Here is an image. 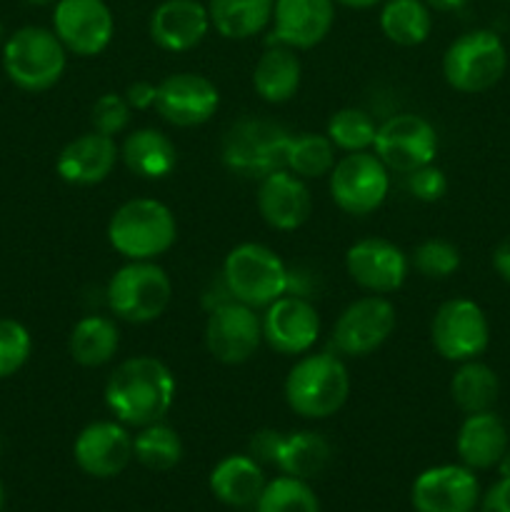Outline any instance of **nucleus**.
<instances>
[{"label": "nucleus", "instance_id": "f257e3e1", "mask_svg": "<svg viewBox=\"0 0 510 512\" xmlns=\"http://www.w3.org/2000/svg\"><path fill=\"white\" fill-rule=\"evenodd\" d=\"M175 378L168 365L150 355L123 360L105 383V405L115 420L133 428L160 423L173 408Z\"/></svg>", "mask_w": 510, "mask_h": 512}, {"label": "nucleus", "instance_id": "f03ea898", "mask_svg": "<svg viewBox=\"0 0 510 512\" xmlns=\"http://www.w3.org/2000/svg\"><path fill=\"white\" fill-rule=\"evenodd\" d=\"M285 403L305 420L338 413L350 395V373L333 353H305L285 378Z\"/></svg>", "mask_w": 510, "mask_h": 512}, {"label": "nucleus", "instance_id": "7ed1b4c3", "mask_svg": "<svg viewBox=\"0 0 510 512\" xmlns=\"http://www.w3.org/2000/svg\"><path fill=\"white\" fill-rule=\"evenodd\" d=\"M178 238L170 208L153 198H133L120 205L108 223V240L125 260H155Z\"/></svg>", "mask_w": 510, "mask_h": 512}, {"label": "nucleus", "instance_id": "20e7f679", "mask_svg": "<svg viewBox=\"0 0 510 512\" xmlns=\"http://www.w3.org/2000/svg\"><path fill=\"white\" fill-rule=\"evenodd\" d=\"M223 285L238 303L268 308L290 290V270L268 245L240 243L225 255Z\"/></svg>", "mask_w": 510, "mask_h": 512}, {"label": "nucleus", "instance_id": "39448f33", "mask_svg": "<svg viewBox=\"0 0 510 512\" xmlns=\"http://www.w3.org/2000/svg\"><path fill=\"white\" fill-rule=\"evenodd\" d=\"M65 53L68 50L53 30L25 25L3 43V70L20 90L43 93L63 78L68 65Z\"/></svg>", "mask_w": 510, "mask_h": 512}, {"label": "nucleus", "instance_id": "423d86ee", "mask_svg": "<svg viewBox=\"0 0 510 512\" xmlns=\"http://www.w3.org/2000/svg\"><path fill=\"white\" fill-rule=\"evenodd\" d=\"M173 298V283L168 273L153 260H128L110 278L105 300L115 318L143 325L158 320Z\"/></svg>", "mask_w": 510, "mask_h": 512}, {"label": "nucleus", "instance_id": "0eeeda50", "mask_svg": "<svg viewBox=\"0 0 510 512\" xmlns=\"http://www.w3.org/2000/svg\"><path fill=\"white\" fill-rule=\"evenodd\" d=\"M508 68V50L493 30H468L448 45L443 75L458 93H485L500 83Z\"/></svg>", "mask_w": 510, "mask_h": 512}, {"label": "nucleus", "instance_id": "6e6552de", "mask_svg": "<svg viewBox=\"0 0 510 512\" xmlns=\"http://www.w3.org/2000/svg\"><path fill=\"white\" fill-rule=\"evenodd\" d=\"M290 138L293 135L283 125L243 118L228 128L220 155H223L225 168L233 170L235 175L260 180L285 168Z\"/></svg>", "mask_w": 510, "mask_h": 512}, {"label": "nucleus", "instance_id": "1a4fd4ad", "mask_svg": "<svg viewBox=\"0 0 510 512\" xmlns=\"http://www.w3.org/2000/svg\"><path fill=\"white\" fill-rule=\"evenodd\" d=\"M330 198L343 213L370 215L385 203L390 190V170L370 150L348 153L328 175Z\"/></svg>", "mask_w": 510, "mask_h": 512}, {"label": "nucleus", "instance_id": "9d476101", "mask_svg": "<svg viewBox=\"0 0 510 512\" xmlns=\"http://www.w3.org/2000/svg\"><path fill=\"white\" fill-rule=\"evenodd\" d=\"M430 340L438 355L450 363H465L485 353L490 343V325L483 308L468 298L445 300L430 323Z\"/></svg>", "mask_w": 510, "mask_h": 512}, {"label": "nucleus", "instance_id": "9b49d317", "mask_svg": "<svg viewBox=\"0 0 510 512\" xmlns=\"http://www.w3.org/2000/svg\"><path fill=\"white\" fill-rule=\"evenodd\" d=\"M260 343H263V323L255 315V308H248L233 298L210 308L205 323V348L218 363H248L258 353Z\"/></svg>", "mask_w": 510, "mask_h": 512}, {"label": "nucleus", "instance_id": "f8f14e48", "mask_svg": "<svg viewBox=\"0 0 510 512\" xmlns=\"http://www.w3.org/2000/svg\"><path fill=\"white\" fill-rule=\"evenodd\" d=\"M373 148L385 168L408 175L433 163L438 155V133L420 115L400 113L378 125Z\"/></svg>", "mask_w": 510, "mask_h": 512}, {"label": "nucleus", "instance_id": "ddd939ff", "mask_svg": "<svg viewBox=\"0 0 510 512\" xmlns=\"http://www.w3.org/2000/svg\"><path fill=\"white\" fill-rule=\"evenodd\" d=\"M398 315L395 305L383 295H365L340 313L333 328L338 353L348 358H365L375 353L393 335Z\"/></svg>", "mask_w": 510, "mask_h": 512}, {"label": "nucleus", "instance_id": "4468645a", "mask_svg": "<svg viewBox=\"0 0 510 512\" xmlns=\"http://www.w3.org/2000/svg\"><path fill=\"white\" fill-rule=\"evenodd\" d=\"M53 33L68 53L93 58L113 40L115 18L105 0H58L53 8Z\"/></svg>", "mask_w": 510, "mask_h": 512}, {"label": "nucleus", "instance_id": "2eb2a0df", "mask_svg": "<svg viewBox=\"0 0 510 512\" xmlns=\"http://www.w3.org/2000/svg\"><path fill=\"white\" fill-rule=\"evenodd\" d=\"M415 512H475L480 483L475 470L460 465H435L415 478L410 490Z\"/></svg>", "mask_w": 510, "mask_h": 512}, {"label": "nucleus", "instance_id": "dca6fc26", "mask_svg": "<svg viewBox=\"0 0 510 512\" xmlns=\"http://www.w3.org/2000/svg\"><path fill=\"white\" fill-rule=\"evenodd\" d=\"M345 270L363 290L388 295L403 288L410 260L403 250L385 238H363L345 253Z\"/></svg>", "mask_w": 510, "mask_h": 512}, {"label": "nucleus", "instance_id": "f3484780", "mask_svg": "<svg viewBox=\"0 0 510 512\" xmlns=\"http://www.w3.org/2000/svg\"><path fill=\"white\" fill-rule=\"evenodd\" d=\"M263 340L280 355H305L320 335V315L303 295L285 293L265 308Z\"/></svg>", "mask_w": 510, "mask_h": 512}, {"label": "nucleus", "instance_id": "a211bd4d", "mask_svg": "<svg viewBox=\"0 0 510 512\" xmlns=\"http://www.w3.org/2000/svg\"><path fill=\"white\" fill-rule=\"evenodd\" d=\"M220 105L213 80L198 73H173L158 85L155 110L175 128H195L208 123Z\"/></svg>", "mask_w": 510, "mask_h": 512}, {"label": "nucleus", "instance_id": "6ab92c4d", "mask_svg": "<svg viewBox=\"0 0 510 512\" xmlns=\"http://www.w3.org/2000/svg\"><path fill=\"white\" fill-rule=\"evenodd\" d=\"M73 458L75 465L90 478H115L133 460V438L118 420H98L78 433Z\"/></svg>", "mask_w": 510, "mask_h": 512}, {"label": "nucleus", "instance_id": "aec40b11", "mask_svg": "<svg viewBox=\"0 0 510 512\" xmlns=\"http://www.w3.org/2000/svg\"><path fill=\"white\" fill-rule=\"evenodd\" d=\"M335 23V0H275L268 43L310 50L328 38Z\"/></svg>", "mask_w": 510, "mask_h": 512}, {"label": "nucleus", "instance_id": "412c9836", "mask_svg": "<svg viewBox=\"0 0 510 512\" xmlns=\"http://www.w3.org/2000/svg\"><path fill=\"white\" fill-rule=\"evenodd\" d=\"M255 205L265 223L273 230H298L313 213V198L303 178L290 173L288 168L265 175L258 183Z\"/></svg>", "mask_w": 510, "mask_h": 512}, {"label": "nucleus", "instance_id": "4be33fe9", "mask_svg": "<svg viewBox=\"0 0 510 512\" xmlns=\"http://www.w3.org/2000/svg\"><path fill=\"white\" fill-rule=\"evenodd\" d=\"M210 25L208 5L200 0H163L150 15V38L168 53H188L205 40Z\"/></svg>", "mask_w": 510, "mask_h": 512}, {"label": "nucleus", "instance_id": "5701e85b", "mask_svg": "<svg viewBox=\"0 0 510 512\" xmlns=\"http://www.w3.org/2000/svg\"><path fill=\"white\" fill-rule=\"evenodd\" d=\"M120 148L110 135L85 133L70 140L55 160V170L70 185H98L113 173Z\"/></svg>", "mask_w": 510, "mask_h": 512}, {"label": "nucleus", "instance_id": "b1692460", "mask_svg": "<svg viewBox=\"0 0 510 512\" xmlns=\"http://www.w3.org/2000/svg\"><path fill=\"white\" fill-rule=\"evenodd\" d=\"M455 450L465 468H495L508 450V428L493 410L468 415L455 435Z\"/></svg>", "mask_w": 510, "mask_h": 512}, {"label": "nucleus", "instance_id": "393cba45", "mask_svg": "<svg viewBox=\"0 0 510 512\" xmlns=\"http://www.w3.org/2000/svg\"><path fill=\"white\" fill-rule=\"evenodd\" d=\"M263 465L253 455H228L210 470V493L235 510L255 508L265 490Z\"/></svg>", "mask_w": 510, "mask_h": 512}, {"label": "nucleus", "instance_id": "a878e982", "mask_svg": "<svg viewBox=\"0 0 510 512\" xmlns=\"http://www.w3.org/2000/svg\"><path fill=\"white\" fill-rule=\"evenodd\" d=\"M300 78H303V65H300L298 50L268 43L265 53L255 63L253 88L265 103L280 105L298 95Z\"/></svg>", "mask_w": 510, "mask_h": 512}, {"label": "nucleus", "instance_id": "bb28decb", "mask_svg": "<svg viewBox=\"0 0 510 512\" xmlns=\"http://www.w3.org/2000/svg\"><path fill=\"white\" fill-rule=\"evenodd\" d=\"M330 460H333V448L320 433H313V430H298L288 435L278 433L273 465L283 475L313 480L325 473Z\"/></svg>", "mask_w": 510, "mask_h": 512}, {"label": "nucleus", "instance_id": "cd10ccee", "mask_svg": "<svg viewBox=\"0 0 510 512\" xmlns=\"http://www.w3.org/2000/svg\"><path fill=\"white\" fill-rule=\"evenodd\" d=\"M120 158L128 165L130 173L145 180H160L170 175L178 165V150L175 143L155 128H140L125 138L120 148Z\"/></svg>", "mask_w": 510, "mask_h": 512}, {"label": "nucleus", "instance_id": "c85d7f7f", "mask_svg": "<svg viewBox=\"0 0 510 512\" xmlns=\"http://www.w3.org/2000/svg\"><path fill=\"white\" fill-rule=\"evenodd\" d=\"M275 0H208L210 25L228 40H248L270 28Z\"/></svg>", "mask_w": 510, "mask_h": 512}, {"label": "nucleus", "instance_id": "c756f323", "mask_svg": "<svg viewBox=\"0 0 510 512\" xmlns=\"http://www.w3.org/2000/svg\"><path fill=\"white\" fill-rule=\"evenodd\" d=\"M70 355L83 368H100L110 363L120 348V330L105 315H85L73 325L68 338Z\"/></svg>", "mask_w": 510, "mask_h": 512}, {"label": "nucleus", "instance_id": "7c9ffc66", "mask_svg": "<svg viewBox=\"0 0 510 512\" xmlns=\"http://www.w3.org/2000/svg\"><path fill=\"white\" fill-rule=\"evenodd\" d=\"M380 5V30L390 43L415 48L430 38L433 13L425 0H383Z\"/></svg>", "mask_w": 510, "mask_h": 512}, {"label": "nucleus", "instance_id": "2f4dec72", "mask_svg": "<svg viewBox=\"0 0 510 512\" xmlns=\"http://www.w3.org/2000/svg\"><path fill=\"white\" fill-rule=\"evenodd\" d=\"M498 395V375L490 365L480 363L478 358L460 363L453 380H450V398L465 415L493 410V405L498 403Z\"/></svg>", "mask_w": 510, "mask_h": 512}, {"label": "nucleus", "instance_id": "473e14b6", "mask_svg": "<svg viewBox=\"0 0 510 512\" xmlns=\"http://www.w3.org/2000/svg\"><path fill=\"white\" fill-rule=\"evenodd\" d=\"M133 458L153 473H168L183 460V440L170 425L150 423L133 438Z\"/></svg>", "mask_w": 510, "mask_h": 512}, {"label": "nucleus", "instance_id": "72a5a7b5", "mask_svg": "<svg viewBox=\"0 0 510 512\" xmlns=\"http://www.w3.org/2000/svg\"><path fill=\"white\" fill-rule=\"evenodd\" d=\"M335 165V145L328 135L300 133L290 138L288 155H285V168L303 180L323 178L330 175Z\"/></svg>", "mask_w": 510, "mask_h": 512}, {"label": "nucleus", "instance_id": "f704fd0d", "mask_svg": "<svg viewBox=\"0 0 510 512\" xmlns=\"http://www.w3.org/2000/svg\"><path fill=\"white\" fill-rule=\"evenodd\" d=\"M255 512H320V500L308 480L278 475L265 483Z\"/></svg>", "mask_w": 510, "mask_h": 512}, {"label": "nucleus", "instance_id": "c9c22d12", "mask_svg": "<svg viewBox=\"0 0 510 512\" xmlns=\"http://www.w3.org/2000/svg\"><path fill=\"white\" fill-rule=\"evenodd\" d=\"M325 135H328L335 148L345 150V153H360V150L373 148L378 125L365 110L343 108L330 115Z\"/></svg>", "mask_w": 510, "mask_h": 512}, {"label": "nucleus", "instance_id": "e433bc0d", "mask_svg": "<svg viewBox=\"0 0 510 512\" xmlns=\"http://www.w3.org/2000/svg\"><path fill=\"white\" fill-rule=\"evenodd\" d=\"M413 265L430 280L450 278L460 268V250L450 240L428 238L413 250Z\"/></svg>", "mask_w": 510, "mask_h": 512}, {"label": "nucleus", "instance_id": "4c0bfd02", "mask_svg": "<svg viewBox=\"0 0 510 512\" xmlns=\"http://www.w3.org/2000/svg\"><path fill=\"white\" fill-rule=\"evenodd\" d=\"M33 338L28 328L13 318H0V380L13 378L30 360Z\"/></svg>", "mask_w": 510, "mask_h": 512}, {"label": "nucleus", "instance_id": "58836bf2", "mask_svg": "<svg viewBox=\"0 0 510 512\" xmlns=\"http://www.w3.org/2000/svg\"><path fill=\"white\" fill-rule=\"evenodd\" d=\"M130 105L125 100V95L118 93H103L90 108V123H93L95 133H103L115 138L118 133H123L125 125L130 123Z\"/></svg>", "mask_w": 510, "mask_h": 512}, {"label": "nucleus", "instance_id": "ea45409f", "mask_svg": "<svg viewBox=\"0 0 510 512\" xmlns=\"http://www.w3.org/2000/svg\"><path fill=\"white\" fill-rule=\"evenodd\" d=\"M405 188L420 203H438L448 193V178H445V173L438 165L428 163L405 175Z\"/></svg>", "mask_w": 510, "mask_h": 512}, {"label": "nucleus", "instance_id": "a19ab883", "mask_svg": "<svg viewBox=\"0 0 510 512\" xmlns=\"http://www.w3.org/2000/svg\"><path fill=\"white\" fill-rule=\"evenodd\" d=\"M480 512H510V478H500L480 495Z\"/></svg>", "mask_w": 510, "mask_h": 512}, {"label": "nucleus", "instance_id": "79ce46f5", "mask_svg": "<svg viewBox=\"0 0 510 512\" xmlns=\"http://www.w3.org/2000/svg\"><path fill=\"white\" fill-rule=\"evenodd\" d=\"M155 98H158V85L148 83V80H135L125 90V100H128V105L133 110L153 108Z\"/></svg>", "mask_w": 510, "mask_h": 512}, {"label": "nucleus", "instance_id": "37998d69", "mask_svg": "<svg viewBox=\"0 0 510 512\" xmlns=\"http://www.w3.org/2000/svg\"><path fill=\"white\" fill-rule=\"evenodd\" d=\"M493 268L505 283H510V238H505L503 243H498V248L493 250Z\"/></svg>", "mask_w": 510, "mask_h": 512}, {"label": "nucleus", "instance_id": "c03bdc74", "mask_svg": "<svg viewBox=\"0 0 510 512\" xmlns=\"http://www.w3.org/2000/svg\"><path fill=\"white\" fill-rule=\"evenodd\" d=\"M430 10H440V13H450V10H460L468 5L470 0H425Z\"/></svg>", "mask_w": 510, "mask_h": 512}, {"label": "nucleus", "instance_id": "a18cd8bd", "mask_svg": "<svg viewBox=\"0 0 510 512\" xmlns=\"http://www.w3.org/2000/svg\"><path fill=\"white\" fill-rule=\"evenodd\" d=\"M380 3H383V0H335V5H345V8H353V10H368Z\"/></svg>", "mask_w": 510, "mask_h": 512}, {"label": "nucleus", "instance_id": "49530a36", "mask_svg": "<svg viewBox=\"0 0 510 512\" xmlns=\"http://www.w3.org/2000/svg\"><path fill=\"white\" fill-rule=\"evenodd\" d=\"M495 468H498L500 478H510V448L505 450V455H503V458H500V463L495 465Z\"/></svg>", "mask_w": 510, "mask_h": 512}, {"label": "nucleus", "instance_id": "de8ad7c7", "mask_svg": "<svg viewBox=\"0 0 510 512\" xmlns=\"http://www.w3.org/2000/svg\"><path fill=\"white\" fill-rule=\"evenodd\" d=\"M28 5H35V8H45V5H55L58 0H25Z\"/></svg>", "mask_w": 510, "mask_h": 512}, {"label": "nucleus", "instance_id": "09e8293b", "mask_svg": "<svg viewBox=\"0 0 510 512\" xmlns=\"http://www.w3.org/2000/svg\"><path fill=\"white\" fill-rule=\"evenodd\" d=\"M3 503H5V488L3 483H0V510H3Z\"/></svg>", "mask_w": 510, "mask_h": 512}, {"label": "nucleus", "instance_id": "8fccbe9b", "mask_svg": "<svg viewBox=\"0 0 510 512\" xmlns=\"http://www.w3.org/2000/svg\"><path fill=\"white\" fill-rule=\"evenodd\" d=\"M5 43V28H3V23H0V45Z\"/></svg>", "mask_w": 510, "mask_h": 512}, {"label": "nucleus", "instance_id": "3c124183", "mask_svg": "<svg viewBox=\"0 0 510 512\" xmlns=\"http://www.w3.org/2000/svg\"><path fill=\"white\" fill-rule=\"evenodd\" d=\"M503 3H510V0H503Z\"/></svg>", "mask_w": 510, "mask_h": 512}]
</instances>
